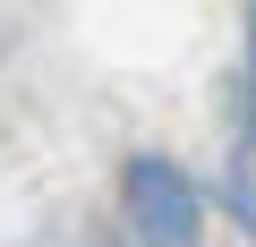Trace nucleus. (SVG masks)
Returning a JSON list of instances; mask_svg holds the SVG:
<instances>
[{"label":"nucleus","instance_id":"1","mask_svg":"<svg viewBox=\"0 0 256 247\" xmlns=\"http://www.w3.org/2000/svg\"><path fill=\"white\" fill-rule=\"evenodd\" d=\"M120 205H128L137 247H196V239H205V205H196L188 171H180V162H162V154H137V162H128Z\"/></svg>","mask_w":256,"mask_h":247}]
</instances>
